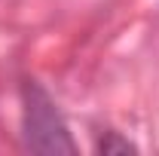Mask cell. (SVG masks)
I'll return each mask as SVG.
<instances>
[{"label":"cell","instance_id":"1","mask_svg":"<svg viewBox=\"0 0 159 156\" xmlns=\"http://www.w3.org/2000/svg\"><path fill=\"white\" fill-rule=\"evenodd\" d=\"M21 141L34 153H77L58 104L37 80L21 86Z\"/></svg>","mask_w":159,"mask_h":156},{"label":"cell","instance_id":"2","mask_svg":"<svg viewBox=\"0 0 159 156\" xmlns=\"http://www.w3.org/2000/svg\"><path fill=\"white\" fill-rule=\"evenodd\" d=\"M138 147L132 144V141H125V138H119V132H107V135L98 141V153L110 156V153H135Z\"/></svg>","mask_w":159,"mask_h":156}]
</instances>
